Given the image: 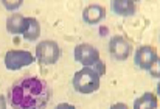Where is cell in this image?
I'll list each match as a JSON object with an SVG mask.
<instances>
[{
    "label": "cell",
    "mask_w": 160,
    "mask_h": 109,
    "mask_svg": "<svg viewBox=\"0 0 160 109\" xmlns=\"http://www.w3.org/2000/svg\"><path fill=\"white\" fill-rule=\"evenodd\" d=\"M110 109H129V108H128L124 103H115V105H113Z\"/></svg>",
    "instance_id": "15"
},
{
    "label": "cell",
    "mask_w": 160,
    "mask_h": 109,
    "mask_svg": "<svg viewBox=\"0 0 160 109\" xmlns=\"http://www.w3.org/2000/svg\"><path fill=\"white\" fill-rule=\"evenodd\" d=\"M106 16V11L101 5H90L87 6L84 11H82V19L84 22L90 23V25H95V23H100Z\"/></svg>",
    "instance_id": "8"
},
{
    "label": "cell",
    "mask_w": 160,
    "mask_h": 109,
    "mask_svg": "<svg viewBox=\"0 0 160 109\" xmlns=\"http://www.w3.org/2000/svg\"><path fill=\"white\" fill-rule=\"evenodd\" d=\"M34 62V56L27 50H9L5 54V65L8 70H19L22 67L31 65Z\"/></svg>",
    "instance_id": "5"
},
{
    "label": "cell",
    "mask_w": 160,
    "mask_h": 109,
    "mask_svg": "<svg viewBox=\"0 0 160 109\" xmlns=\"http://www.w3.org/2000/svg\"><path fill=\"white\" fill-rule=\"evenodd\" d=\"M73 56L78 62H81L84 67H93L100 59V52L92 47L90 44H79L78 47H75Z\"/></svg>",
    "instance_id": "6"
},
{
    "label": "cell",
    "mask_w": 160,
    "mask_h": 109,
    "mask_svg": "<svg viewBox=\"0 0 160 109\" xmlns=\"http://www.w3.org/2000/svg\"><path fill=\"white\" fill-rule=\"evenodd\" d=\"M110 6H112V9H113L115 14L123 16V17L134 16L135 11H137V5L132 0H113L110 3Z\"/></svg>",
    "instance_id": "9"
},
{
    "label": "cell",
    "mask_w": 160,
    "mask_h": 109,
    "mask_svg": "<svg viewBox=\"0 0 160 109\" xmlns=\"http://www.w3.org/2000/svg\"><path fill=\"white\" fill-rule=\"evenodd\" d=\"M0 109H6V100L3 95H0Z\"/></svg>",
    "instance_id": "16"
},
{
    "label": "cell",
    "mask_w": 160,
    "mask_h": 109,
    "mask_svg": "<svg viewBox=\"0 0 160 109\" xmlns=\"http://www.w3.org/2000/svg\"><path fill=\"white\" fill-rule=\"evenodd\" d=\"M54 109H76L73 105H68V103H61V105H58Z\"/></svg>",
    "instance_id": "14"
},
{
    "label": "cell",
    "mask_w": 160,
    "mask_h": 109,
    "mask_svg": "<svg viewBox=\"0 0 160 109\" xmlns=\"http://www.w3.org/2000/svg\"><path fill=\"white\" fill-rule=\"evenodd\" d=\"M101 86V76L92 67H82L73 76V87L79 94L97 92Z\"/></svg>",
    "instance_id": "2"
},
{
    "label": "cell",
    "mask_w": 160,
    "mask_h": 109,
    "mask_svg": "<svg viewBox=\"0 0 160 109\" xmlns=\"http://www.w3.org/2000/svg\"><path fill=\"white\" fill-rule=\"evenodd\" d=\"M157 97L151 92H145L134 101V109H157Z\"/></svg>",
    "instance_id": "12"
},
{
    "label": "cell",
    "mask_w": 160,
    "mask_h": 109,
    "mask_svg": "<svg viewBox=\"0 0 160 109\" xmlns=\"http://www.w3.org/2000/svg\"><path fill=\"white\" fill-rule=\"evenodd\" d=\"M27 28V17L22 14H12L6 19V30L11 34H23Z\"/></svg>",
    "instance_id": "10"
},
{
    "label": "cell",
    "mask_w": 160,
    "mask_h": 109,
    "mask_svg": "<svg viewBox=\"0 0 160 109\" xmlns=\"http://www.w3.org/2000/svg\"><path fill=\"white\" fill-rule=\"evenodd\" d=\"M3 5H5V8H8V9H14V8H19V6L22 5V2H14V3H11V2H3Z\"/></svg>",
    "instance_id": "13"
},
{
    "label": "cell",
    "mask_w": 160,
    "mask_h": 109,
    "mask_svg": "<svg viewBox=\"0 0 160 109\" xmlns=\"http://www.w3.org/2000/svg\"><path fill=\"white\" fill-rule=\"evenodd\" d=\"M135 65L140 67L142 70L149 72L154 78H159V56L154 47L151 45H143L135 52Z\"/></svg>",
    "instance_id": "3"
},
{
    "label": "cell",
    "mask_w": 160,
    "mask_h": 109,
    "mask_svg": "<svg viewBox=\"0 0 160 109\" xmlns=\"http://www.w3.org/2000/svg\"><path fill=\"white\" fill-rule=\"evenodd\" d=\"M131 52H132L131 42L128 39H124L123 36H113L109 41V53L112 54L115 59L124 61V59L129 58Z\"/></svg>",
    "instance_id": "7"
},
{
    "label": "cell",
    "mask_w": 160,
    "mask_h": 109,
    "mask_svg": "<svg viewBox=\"0 0 160 109\" xmlns=\"http://www.w3.org/2000/svg\"><path fill=\"white\" fill-rule=\"evenodd\" d=\"M39 36H41V25H39L38 19L36 17H27V28H25L22 38L30 41V42H34V41H38Z\"/></svg>",
    "instance_id": "11"
},
{
    "label": "cell",
    "mask_w": 160,
    "mask_h": 109,
    "mask_svg": "<svg viewBox=\"0 0 160 109\" xmlns=\"http://www.w3.org/2000/svg\"><path fill=\"white\" fill-rule=\"evenodd\" d=\"M50 98L52 89L48 83L38 76L22 78L8 91L12 109H45Z\"/></svg>",
    "instance_id": "1"
},
{
    "label": "cell",
    "mask_w": 160,
    "mask_h": 109,
    "mask_svg": "<svg viewBox=\"0 0 160 109\" xmlns=\"http://www.w3.org/2000/svg\"><path fill=\"white\" fill-rule=\"evenodd\" d=\"M59 54H61L59 45L54 41H42L36 47V58L42 65L56 64L59 59Z\"/></svg>",
    "instance_id": "4"
}]
</instances>
